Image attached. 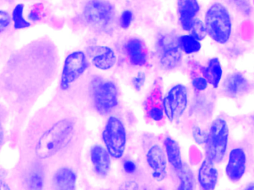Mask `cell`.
<instances>
[{
  "mask_svg": "<svg viewBox=\"0 0 254 190\" xmlns=\"http://www.w3.org/2000/svg\"><path fill=\"white\" fill-rule=\"evenodd\" d=\"M74 126L69 119H63L54 124L37 141L35 153L40 159L56 155L72 137Z\"/></svg>",
  "mask_w": 254,
  "mask_h": 190,
  "instance_id": "6da1fadb",
  "label": "cell"
},
{
  "mask_svg": "<svg viewBox=\"0 0 254 190\" xmlns=\"http://www.w3.org/2000/svg\"><path fill=\"white\" fill-rule=\"evenodd\" d=\"M204 25L207 34L219 44H226L232 34L231 14L222 3H213L205 13Z\"/></svg>",
  "mask_w": 254,
  "mask_h": 190,
  "instance_id": "7a4b0ae2",
  "label": "cell"
},
{
  "mask_svg": "<svg viewBox=\"0 0 254 190\" xmlns=\"http://www.w3.org/2000/svg\"><path fill=\"white\" fill-rule=\"evenodd\" d=\"M229 128L223 118H217L212 123L206 140V157L215 164L223 161L227 153Z\"/></svg>",
  "mask_w": 254,
  "mask_h": 190,
  "instance_id": "3957f363",
  "label": "cell"
},
{
  "mask_svg": "<svg viewBox=\"0 0 254 190\" xmlns=\"http://www.w3.org/2000/svg\"><path fill=\"white\" fill-rule=\"evenodd\" d=\"M102 139L110 156L117 159L123 156L127 146V131L119 118H109L103 131Z\"/></svg>",
  "mask_w": 254,
  "mask_h": 190,
  "instance_id": "277c9868",
  "label": "cell"
},
{
  "mask_svg": "<svg viewBox=\"0 0 254 190\" xmlns=\"http://www.w3.org/2000/svg\"><path fill=\"white\" fill-rule=\"evenodd\" d=\"M94 104L95 109L102 115L111 112L119 102V91L111 81L95 79L92 83Z\"/></svg>",
  "mask_w": 254,
  "mask_h": 190,
  "instance_id": "5b68a950",
  "label": "cell"
},
{
  "mask_svg": "<svg viewBox=\"0 0 254 190\" xmlns=\"http://www.w3.org/2000/svg\"><path fill=\"white\" fill-rule=\"evenodd\" d=\"M89 67L87 58L84 52H72L69 54L64 61V68L61 79V88L62 90H68Z\"/></svg>",
  "mask_w": 254,
  "mask_h": 190,
  "instance_id": "8992f818",
  "label": "cell"
},
{
  "mask_svg": "<svg viewBox=\"0 0 254 190\" xmlns=\"http://www.w3.org/2000/svg\"><path fill=\"white\" fill-rule=\"evenodd\" d=\"M164 113L170 121H176L183 115L188 106V90L186 86H173L163 101Z\"/></svg>",
  "mask_w": 254,
  "mask_h": 190,
  "instance_id": "52a82bcc",
  "label": "cell"
},
{
  "mask_svg": "<svg viewBox=\"0 0 254 190\" xmlns=\"http://www.w3.org/2000/svg\"><path fill=\"white\" fill-rule=\"evenodd\" d=\"M86 20L100 29L110 26L114 16V7L106 0H90L84 9Z\"/></svg>",
  "mask_w": 254,
  "mask_h": 190,
  "instance_id": "ba28073f",
  "label": "cell"
},
{
  "mask_svg": "<svg viewBox=\"0 0 254 190\" xmlns=\"http://www.w3.org/2000/svg\"><path fill=\"white\" fill-rule=\"evenodd\" d=\"M160 63L163 68L172 70L180 65L182 62V50L178 44V38L174 35L163 36L158 41Z\"/></svg>",
  "mask_w": 254,
  "mask_h": 190,
  "instance_id": "9c48e42d",
  "label": "cell"
},
{
  "mask_svg": "<svg viewBox=\"0 0 254 190\" xmlns=\"http://www.w3.org/2000/svg\"><path fill=\"white\" fill-rule=\"evenodd\" d=\"M247 157L243 148H234L230 152L225 167L227 177L233 182L241 180L246 172Z\"/></svg>",
  "mask_w": 254,
  "mask_h": 190,
  "instance_id": "30bf717a",
  "label": "cell"
},
{
  "mask_svg": "<svg viewBox=\"0 0 254 190\" xmlns=\"http://www.w3.org/2000/svg\"><path fill=\"white\" fill-rule=\"evenodd\" d=\"M148 165L152 170V177L157 182H162L167 176V158L161 146L151 147L146 154Z\"/></svg>",
  "mask_w": 254,
  "mask_h": 190,
  "instance_id": "8fae6325",
  "label": "cell"
},
{
  "mask_svg": "<svg viewBox=\"0 0 254 190\" xmlns=\"http://www.w3.org/2000/svg\"><path fill=\"white\" fill-rule=\"evenodd\" d=\"M88 54L94 66L98 69L107 71L116 64V53L108 46H93L88 50Z\"/></svg>",
  "mask_w": 254,
  "mask_h": 190,
  "instance_id": "7c38bea8",
  "label": "cell"
},
{
  "mask_svg": "<svg viewBox=\"0 0 254 190\" xmlns=\"http://www.w3.org/2000/svg\"><path fill=\"white\" fill-rule=\"evenodd\" d=\"M179 19L181 25L185 31H190L192 28L195 16L200 10L197 0H178Z\"/></svg>",
  "mask_w": 254,
  "mask_h": 190,
  "instance_id": "4fadbf2b",
  "label": "cell"
},
{
  "mask_svg": "<svg viewBox=\"0 0 254 190\" xmlns=\"http://www.w3.org/2000/svg\"><path fill=\"white\" fill-rule=\"evenodd\" d=\"M215 164L214 162L207 158L201 163L198 170V181L202 189L210 190L216 188L219 173Z\"/></svg>",
  "mask_w": 254,
  "mask_h": 190,
  "instance_id": "5bb4252c",
  "label": "cell"
},
{
  "mask_svg": "<svg viewBox=\"0 0 254 190\" xmlns=\"http://www.w3.org/2000/svg\"><path fill=\"white\" fill-rule=\"evenodd\" d=\"M90 158L96 174L101 177L107 176L111 166L110 155L107 149L99 145L93 146L91 149Z\"/></svg>",
  "mask_w": 254,
  "mask_h": 190,
  "instance_id": "9a60e30c",
  "label": "cell"
},
{
  "mask_svg": "<svg viewBox=\"0 0 254 190\" xmlns=\"http://www.w3.org/2000/svg\"><path fill=\"white\" fill-rule=\"evenodd\" d=\"M249 83L241 73H234L228 76L223 83V89L227 95L237 97L244 95L249 89Z\"/></svg>",
  "mask_w": 254,
  "mask_h": 190,
  "instance_id": "2e32d148",
  "label": "cell"
},
{
  "mask_svg": "<svg viewBox=\"0 0 254 190\" xmlns=\"http://www.w3.org/2000/svg\"><path fill=\"white\" fill-rule=\"evenodd\" d=\"M125 50L132 65L143 66L147 61V55L144 44L139 39H131L125 46Z\"/></svg>",
  "mask_w": 254,
  "mask_h": 190,
  "instance_id": "e0dca14e",
  "label": "cell"
},
{
  "mask_svg": "<svg viewBox=\"0 0 254 190\" xmlns=\"http://www.w3.org/2000/svg\"><path fill=\"white\" fill-rule=\"evenodd\" d=\"M53 185L56 189L73 190L75 189L76 175L71 169L62 167L55 172Z\"/></svg>",
  "mask_w": 254,
  "mask_h": 190,
  "instance_id": "ac0fdd59",
  "label": "cell"
},
{
  "mask_svg": "<svg viewBox=\"0 0 254 190\" xmlns=\"http://www.w3.org/2000/svg\"><path fill=\"white\" fill-rule=\"evenodd\" d=\"M202 74L209 84L211 85L215 89H217L220 84L223 74L220 61L216 58L210 59L207 66L202 68Z\"/></svg>",
  "mask_w": 254,
  "mask_h": 190,
  "instance_id": "d6986e66",
  "label": "cell"
},
{
  "mask_svg": "<svg viewBox=\"0 0 254 190\" xmlns=\"http://www.w3.org/2000/svg\"><path fill=\"white\" fill-rule=\"evenodd\" d=\"M164 147H165L166 155L170 165L175 170H179L183 164L179 145L174 139L167 137L164 140Z\"/></svg>",
  "mask_w": 254,
  "mask_h": 190,
  "instance_id": "ffe728a7",
  "label": "cell"
},
{
  "mask_svg": "<svg viewBox=\"0 0 254 190\" xmlns=\"http://www.w3.org/2000/svg\"><path fill=\"white\" fill-rule=\"evenodd\" d=\"M178 44L182 52L186 55H192L199 52L201 44L199 40L191 34H185L178 38Z\"/></svg>",
  "mask_w": 254,
  "mask_h": 190,
  "instance_id": "44dd1931",
  "label": "cell"
},
{
  "mask_svg": "<svg viewBox=\"0 0 254 190\" xmlns=\"http://www.w3.org/2000/svg\"><path fill=\"white\" fill-rule=\"evenodd\" d=\"M176 171L177 172L178 178L180 181L179 189L183 190H193L195 188V179H194L192 170L188 167V165L183 163L182 167Z\"/></svg>",
  "mask_w": 254,
  "mask_h": 190,
  "instance_id": "7402d4cb",
  "label": "cell"
},
{
  "mask_svg": "<svg viewBox=\"0 0 254 190\" xmlns=\"http://www.w3.org/2000/svg\"><path fill=\"white\" fill-rule=\"evenodd\" d=\"M24 4H17L12 12V20L16 30L25 29L31 25V23L24 17Z\"/></svg>",
  "mask_w": 254,
  "mask_h": 190,
  "instance_id": "603a6c76",
  "label": "cell"
},
{
  "mask_svg": "<svg viewBox=\"0 0 254 190\" xmlns=\"http://www.w3.org/2000/svg\"><path fill=\"white\" fill-rule=\"evenodd\" d=\"M191 35L193 36L197 40H204L206 36L207 35V29H206L205 25L202 21L195 18V20L192 23V28L190 29Z\"/></svg>",
  "mask_w": 254,
  "mask_h": 190,
  "instance_id": "cb8c5ba5",
  "label": "cell"
},
{
  "mask_svg": "<svg viewBox=\"0 0 254 190\" xmlns=\"http://www.w3.org/2000/svg\"><path fill=\"white\" fill-rule=\"evenodd\" d=\"M29 185L31 189L40 190L43 188V176L39 172H35L30 176Z\"/></svg>",
  "mask_w": 254,
  "mask_h": 190,
  "instance_id": "d4e9b609",
  "label": "cell"
},
{
  "mask_svg": "<svg viewBox=\"0 0 254 190\" xmlns=\"http://www.w3.org/2000/svg\"><path fill=\"white\" fill-rule=\"evenodd\" d=\"M192 136H193L194 140L198 144H205L207 134L200 127H194L193 130H192Z\"/></svg>",
  "mask_w": 254,
  "mask_h": 190,
  "instance_id": "484cf974",
  "label": "cell"
},
{
  "mask_svg": "<svg viewBox=\"0 0 254 190\" xmlns=\"http://www.w3.org/2000/svg\"><path fill=\"white\" fill-rule=\"evenodd\" d=\"M208 82L204 77H197L192 80V85L194 89L198 92H203L208 87Z\"/></svg>",
  "mask_w": 254,
  "mask_h": 190,
  "instance_id": "4316f807",
  "label": "cell"
},
{
  "mask_svg": "<svg viewBox=\"0 0 254 190\" xmlns=\"http://www.w3.org/2000/svg\"><path fill=\"white\" fill-rule=\"evenodd\" d=\"M132 19V12L129 10H125L121 16L120 24L122 28H123L124 29H127L131 25Z\"/></svg>",
  "mask_w": 254,
  "mask_h": 190,
  "instance_id": "83f0119b",
  "label": "cell"
},
{
  "mask_svg": "<svg viewBox=\"0 0 254 190\" xmlns=\"http://www.w3.org/2000/svg\"><path fill=\"white\" fill-rule=\"evenodd\" d=\"M11 22L10 14L5 10H0V34L7 29Z\"/></svg>",
  "mask_w": 254,
  "mask_h": 190,
  "instance_id": "f1b7e54d",
  "label": "cell"
},
{
  "mask_svg": "<svg viewBox=\"0 0 254 190\" xmlns=\"http://www.w3.org/2000/svg\"><path fill=\"white\" fill-rule=\"evenodd\" d=\"M146 80V75L144 73L139 72L134 76L132 80V84L136 90L140 91L144 85Z\"/></svg>",
  "mask_w": 254,
  "mask_h": 190,
  "instance_id": "f546056e",
  "label": "cell"
},
{
  "mask_svg": "<svg viewBox=\"0 0 254 190\" xmlns=\"http://www.w3.org/2000/svg\"><path fill=\"white\" fill-rule=\"evenodd\" d=\"M151 119L155 121H161L164 118V112L159 107H153L149 112Z\"/></svg>",
  "mask_w": 254,
  "mask_h": 190,
  "instance_id": "4dcf8cb0",
  "label": "cell"
},
{
  "mask_svg": "<svg viewBox=\"0 0 254 190\" xmlns=\"http://www.w3.org/2000/svg\"><path fill=\"white\" fill-rule=\"evenodd\" d=\"M124 169H125V172L128 173V174H132V173L136 171L137 167H136V164L133 161H126L124 163Z\"/></svg>",
  "mask_w": 254,
  "mask_h": 190,
  "instance_id": "1f68e13d",
  "label": "cell"
},
{
  "mask_svg": "<svg viewBox=\"0 0 254 190\" xmlns=\"http://www.w3.org/2000/svg\"><path fill=\"white\" fill-rule=\"evenodd\" d=\"M28 19L31 21H37L40 19L38 12L35 11V10L30 12L29 14H28Z\"/></svg>",
  "mask_w": 254,
  "mask_h": 190,
  "instance_id": "d6a6232c",
  "label": "cell"
},
{
  "mask_svg": "<svg viewBox=\"0 0 254 190\" xmlns=\"http://www.w3.org/2000/svg\"><path fill=\"white\" fill-rule=\"evenodd\" d=\"M124 185L126 186L125 188H124V189L125 190H135L138 188H137V184L134 183V182H128L127 183Z\"/></svg>",
  "mask_w": 254,
  "mask_h": 190,
  "instance_id": "836d02e7",
  "label": "cell"
},
{
  "mask_svg": "<svg viewBox=\"0 0 254 190\" xmlns=\"http://www.w3.org/2000/svg\"><path fill=\"white\" fill-rule=\"evenodd\" d=\"M0 190H10V188L3 181H0Z\"/></svg>",
  "mask_w": 254,
  "mask_h": 190,
  "instance_id": "e575fe53",
  "label": "cell"
},
{
  "mask_svg": "<svg viewBox=\"0 0 254 190\" xmlns=\"http://www.w3.org/2000/svg\"><path fill=\"white\" fill-rule=\"evenodd\" d=\"M246 190H254V184H251L250 185H249V186L246 188Z\"/></svg>",
  "mask_w": 254,
  "mask_h": 190,
  "instance_id": "d590c367",
  "label": "cell"
},
{
  "mask_svg": "<svg viewBox=\"0 0 254 190\" xmlns=\"http://www.w3.org/2000/svg\"><path fill=\"white\" fill-rule=\"evenodd\" d=\"M1 131H0V142H1Z\"/></svg>",
  "mask_w": 254,
  "mask_h": 190,
  "instance_id": "8d00e7d4",
  "label": "cell"
}]
</instances>
